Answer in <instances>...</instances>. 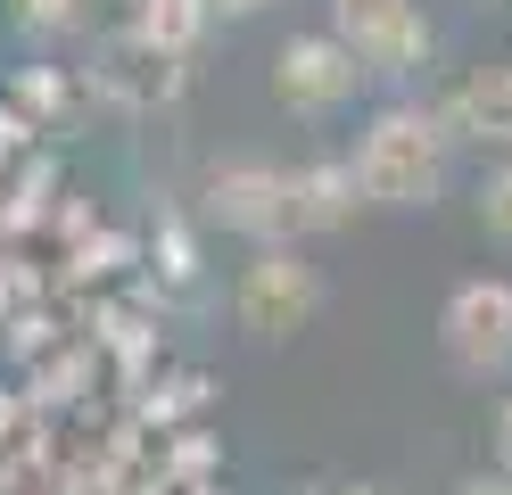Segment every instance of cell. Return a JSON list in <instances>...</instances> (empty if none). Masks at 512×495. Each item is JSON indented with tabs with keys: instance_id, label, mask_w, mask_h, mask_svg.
<instances>
[{
	"instance_id": "cell-1",
	"label": "cell",
	"mask_w": 512,
	"mask_h": 495,
	"mask_svg": "<svg viewBox=\"0 0 512 495\" xmlns=\"http://www.w3.org/2000/svg\"><path fill=\"white\" fill-rule=\"evenodd\" d=\"M347 165L372 207H438L455 182V132L438 108H380Z\"/></svg>"
},
{
	"instance_id": "cell-2",
	"label": "cell",
	"mask_w": 512,
	"mask_h": 495,
	"mask_svg": "<svg viewBox=\"0 0 512 495\" xmlns=\"http://www.w3.org/2000/svg\"><path fill=\"white\" fill-rule=\"evenodd\" d=\"M232 314L248 339H298V330L323 314V273L298 248H256V264L232 289Z\"/></svg>"
},
{
	"instance_id": "cell-3",
	"label": "cell",
	"mask_w": 512,
	"mask_h": 495,
	"mask_svg": "<svg viewBox=\"0 0 512 495\" xmlns=\"http://www.w3.org/2000/svg\"><path fill=\"white\" fill-rule=\"evenodd\" d=\"M438 339L463 380H512V281H463L438 314Z\"/></svg>"
},
{
	"instance_id": "cell-4",
	"label": "cell",
	"mask_w": 512,
	"mask_h": 495,
	"mask_svg": "<svg viewBox=\"0 0 512 495\" xmlns=\"http://www.w3.org/2000/svg\"><path fill=\"white\" fill-rule=\"evenodd\" d=\"M331 33L356 50L364 75H413L430 58L422 0H331Z\"/></svg>"
},
{
	"instance_id": "cell-5",
	"label": "cell",
	"mask_w": 512,
	"mask_h": 495,
	"mask_svg": "<svg viewBox=\"0 0 512 495\" xmlns=\"http://www.w3.org/2000/svg\"><path fill=\"white\" fill-rule=\"evenodd\" d=\"M356 91H364V66H356V50H347L339 33H290V42H281L273 99L290 116H339Z\"/></svg>"
},
{
	"instance_id": "cell-6",
	"label": "cell",
	"mask_w": 512,
	"mask_h": 495,
	"mask_svg": "<svg viewBox=\"0 0 512 495\" xmlns=\"http://www.w3.org/2000/svg\"><path fill=\"white\" fill-rule=\"evenodd\" d=\"M207 215L223 231H240V240H256V248H281L298 231V182L281 165H223L207 182Z\"/></svg>"
},
{
	"instance_id": "cell-7",
	"label": "cell",
	"mask_w": 512,
	"mask_h": 495,
	"mask_svg": "<svg viewBox=\"0 0 512 495\" xmlns=\"http://www.w3.org/2000/svg\"><path fill=\"white\" fill-rule=\"evenodd\" d=\"M100 91H116L124 108H157L182 91V50L149 42L141 25H124L116 42H100Z\"/></svg>"
},
{
	"instance_id": "cell-8",
	"label": "cell",
	"mask_w": 512,
	"mask_h": 495,
	"mask_svg": "<svg viewBox=\"0 0 512 495\" xmlns=\"http://www.w3.org/2000/svg\"><path fill=\"white\" fill-rule=\"evenodd\" d=\"M446 132L455 141H479V149H512V58L496 66H471V75L446 91Z\"/></svg>"
},
{
	"instance_id": "cell-9",
	"label": "cell",
	"mask_w": 512,
	"mask_h": 495,
	"mask_svg": "<svg viewBox=\"0 0 512 495\" xmlns=\"http://www.w3.org/2000/svg\"><path fill=\"white\" fill-rule=\"evenodd\" d=\"M298 231H339L347 215H356V165H298Z\"/></svg>"
},
{
	"instance_id": "cell-10",
	"label": "cell",
	"mask_w": 512,
	"mask_h": 495,
	"mask_svg": "<svg viewBox=\"0 0 512 495\" xmlns=\"http://www.w3.org/2000/svg\"><path fill=\"white\" fill-rule=\"evenodd\" d=\"M207 17H215V0H133V25L149 33V42L182 50V58H190V42L207 33Z\"/></svg>"
},
{
	"instance_id": "cell-11",
	"label": "cell",
	"mask_w": 512,
	"mask_h": 495,
	"mask_svg": "<svg viewBox=\"0 0 512 495\" xmlns=\"http://www.w3.org/2000/svg\"><path fill=\"white\" fill-rule=\"evenodd\" d=\"M479 231H488V240H504V248H512V157L496 165L488 182H479Z\"/></svg>"
},
{
	"instance_id": "cell-12",
	"label": "cell",
	"mask_w": 512,
	"mask_h": 495,
	"mask_svg": "<svg viewBox=\"0 0 512 495\" xmlns=\"http://www.w3.org/2000/svg\"><path fill=\"white\" fill-rule=\"evenodd\" d=\"M9 17H17V33H67L83 17V0H9Z\"/></svg>"
},
{
	"instance_id": "cell-13",
	"label": "cell",
	"mask_w": 512,
	"mask_h": 495,
	"mask_svg": "<svg viewBox=\"0 0 512 495\" xmlns=\"http://www.w3.org/2000/svg\"><path fill=\"white\" fill-rule=\"evenodd\" d=\"M496 462H504V479H512V396L496 405Z\"/></svg>"
},
{
	"instance_id": "cell-14",
	"label": "cell",
	"mask_w": 512,
	"mask_h": 495,
	"mask_svg": "<svg viewBox=\"0 0 512 495\" xmlns=\"http://www.w3.org/2000/svg\"><path fill=\"white\" fill-rule=\"evenodd\" d=\"M455 495H512V479H504V471H496V479H463Z\"/></svg>"
},
{
	"instance_id": "cell-15",
	"label": "cell",
	"mask_w": 512,
	"mask_h": 495,
	"mask_svg": "<svg viewBox=\"0 0 512 495\" xmlns=\"http://www.w3.org/2000/svg\"><path fill=\"white\" fill-rule=\"evenodd\" d=\"M265 0H215V17H256Z\"/></svg>"
},
{
	"instance_id": "cell-16",
	"label": "cell",
	"mask_w": 512,
	"mask_h": 495,
	"mask_svg": "<svg viewBox=\"0 0 512 495\" xmlns=\"http://www.w3.org/2000/svg\"><path fill=\"white\" fill-rule=\"evenodd\" d=\"M471 9H496V0H471Z\"/></svg>"
}]
</instances>
